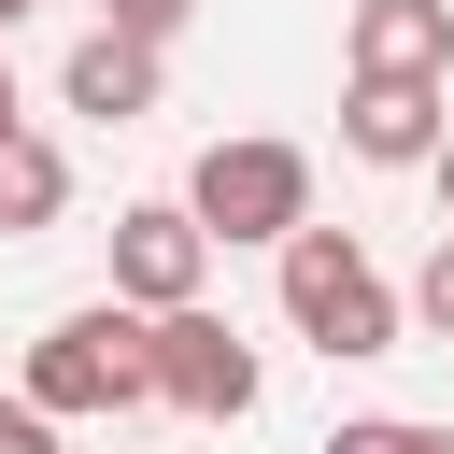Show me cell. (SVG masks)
Wrapping results in <instances>:
<instances>
[{"label": "cell", "instance_id": "cell-7", "mask_svg": "<svg viewBox=\"0 0 454 454\" xmlns=\"http://www.w3.org/2000/svg\"><path fill=\"white\" fill-rule=\"evenodd\" d=\"M57 99H71V114H99V128H142V114H156V43L99 14V28L57 57Z\"/></svg>", "mask_w": 454, "mask_h": 454}, {"label": "cell", "instance_id": "cell-5", "mask_svg": "<svg viewBox=\"0 0 454 454\" xmlns=\"http://www.w3.org/2000/svg\"><path fill=\"white\" fill-rule=\"evenodd\" d=\"M199 284H213V227H199L184 199H128V213H114V298L184 312Z\"/></svg>", "mask_w": 454, "mask_h": 454}, {"label": "cell", "instance_id": "cell-17", "mask_svg": "<svg viewBox=\"0 0 454 454\" xmlns=\"http://www.w3.org/2000/svg\"><path fill=\"white\" fill-rule=\"evenodd\" d=\"M14 14H43V0H0V28H14Z\"/></svg>", "mask_w": 454, "mask_h": 454}, {"label": "cell", "instance_id": "cell-16", "mask_svg": "<svg viewBox=\"0 0 454 454\" xmlns=\"http://www.w3.org/2000/svg\"><path fill=\"white\" fill-rule=\"evenodd\" d=\"M14 128H28V114H14V57H0V142H14Z\"/></svg>", "mask_w": 454, "mask_h": 454}, {"label": "cell", "instance_id": "cell-8", "mask_svg": "<svg viewBox=\"0 0 454 454\" xmlns=\"http://www.w3.org/2000/svg\"><path fill=\"white\" fill-rule=\"evenodd\" d=\"M340 57H355V71H426V85H454V0H355V14H340Z\"/></svg>", "mask_w": 454, "mask_h": 454}, {"label": "cell", "instance_id": "cell-15", "mask_svg": "<svg viewBox=\"0 0 454 454\" xmlns=\"http://www.w3.org/2000/svg\"><path fill=\"white\" fill-rule=\"evenodd\" d=\"M397 454H454V426H397Z\"/></svg>", "mask_w": 454, "mask_h": 454}, {"label": "cell", "instance_id": "cell-2", "mask_svg": "<svg viewBox=\"0 0 454 454\" xmlns=\"http://www.w3.org/2000/svg\"><path fill=\"white\" fill-rule=\"evenodd\" d=\"M284 326L340 369V355H397L411 312H397V284L355 255V227H298V241H284Z\"/></svg>", "mask_w": 454, "mask_h": 454}, {"label": "cell", "instance_id": "cell-12", "mask_svg": "<svg viewBox=\"0 0 454 454\" xmlns=\"http://www.w3.org/2000/svg\"><path fill=\"white\" fill-rule=\"evenodd\" d=\"M99 14H114V28H142V43H170V28L199 14V0H99Z\"/></svg>", "mask_w": 454, "mask_h": 454}, {"label": "cell", "instance_id": "cell-9", "mask_svg": "<svg viewBox=\"0 0 454 454\" xmlns=\"http://www.w3.org/2000/svg\"><path fill=\"white\" fill-rule=\"evenodd\" d=\"M57 213H71V156H57L43 128H14V142H0V227L28 241V227H57Z\"/></svg>", "mask_w": 454, "mask_h": 454}, {"label": "cell", "instance_id": "cell-14", "mask_svg": "<svg viewBox=\"0 0 454 454\" xmlns=\"http://www.w3.org/2000/svg\"><path fill=\"white\" fill-rule=\"evenodd\" d=\"M426 184H440V227H454V128H440V156H426Z\"/></svg>", "mask_w": 454, "mask_h": 454}, {"label": "cell", "instance_id": "cell-10", "mask_svg": "<svg viewBox=\"0 0 454 454\" xmlns=\"http://www.w3.org/2000/svg\"><path fill=\"white\" fill-rule=\"evenodd\" d=\"M411 326L454 340V227H440V255H426V284H411Z\"/></svg>", "mask_w": 454, "mask_h": 454}, {"label": "cell", "instance_id": "cell-3", "mask_svg": "<svg viewBox=\"0 0 454 454\" xmlns=\"http://www.w3.org/2000/svg\"><path fill=\"white\" fill-rule=\"evenodd\" d=\"M184 213H199L213 241H298V227H312V156H298V142H270V128H241V142H199V170H184Z\"/></svg>", "mask_w": 454, "mask_h": 454}, {"label": "cell", "instance_id": "cell-6", "mask_svg": "<svg viewBox=\"0 0 454 454\" xmlns=\"http://www.w3.org/2000/svg\"><path fill=\"white\" fill-rule=\"evenodd\" d=\"M440 128H454V114H440V85H426V71H355V99H340V142H355L369 170H426V156H440Z\"/></svg>", "mask_w": 454, "mask_h": 454}, {"label": "cell", "instance_id": "cell-11", "mask_svg": "<svg viewBox=\"0 0 454 454\" xmlns=\"http://www.w3.org/2000/svg\"><path fill=\"white\" fill-rule=\"evenodd\" d=\"M0 454H57V411L43 397H0Z\"/></svg>", "mask_w": 454, "mask_h": 454}, {"label": "cell", "instance_id": "cell-13", "mask_svg": "<svg viewBox=\"0 0 454 454\" xmlns=\"http://www.w3.org/2000/svg\"><path fill=\"white\" fill-rule=\"evenodd\" d=\"M397 426H411V411H355V426H340L326 454H397Z\"/></svg>", "mask_w": 454, "mask_h": 454}, {"label": "cell", "instance_id": "cell-4", "mask_svg": "<svg viewBox=\"0 0 454 454\" xmlns=\"http://www.w3.org/2000/svg\"><path fill=\"white\" fill-rule=\"evenodd\" d=\"M156 397L170 411H199V426H241L255 411V340L227 326V312H156Z\"/></svg>", "mask_w": 454, "mask_h": 454}, {"label": "cell", "instance_id": "cell-1", "mask_svg": "<svg viewBox=\"0 0 454 454\" xmlns=\"http://www.w3.org/2000/svg\"><path fill=\"white\" fill-rule=\"evenodd\" d=\"M28 397L71 426V411H142L156 397V312L142 298H85L28 340Z\"/></svg>", "mask_w": 454, "mask_h": 454}]
</instances>
